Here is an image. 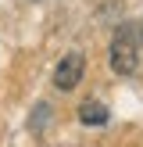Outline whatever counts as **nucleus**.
Instances as JSON below:
<instances>
[{
  "mask_svg": "<svg viewBox=\"0 0 143 147\" xmlns=\"http://www.w3.org/2000/svg\"><path fill=\"white\" fill-rule=\"evenodd\" d=\"M140 32H136V25H122L118 32H114L111 40V68L118 72V76H132L136 65H140Z\"/></svg>",
  "mask_w": 143,
  "mask_h": 147,
  "instance_id": "f257e3e1",
  "label": "nucleus"
},
{
  "mask_svg": "<svg viewBox=\"0 0 143 147\" xmlns=\"http://www.w3.org/2000/svg\"><path fill=\"white\" fill-rule=\"evenodd\" d=\"M82 54H64L61 61H57V68H54V86L57 90H75L79 86V79H82Z\"/></svg>",
  "mask_w": 143,
  "mask_h": 147,
  "instance_id": "f03ea898",
  "label": "nucleus"
},
{
  "mask_svg": "<svg viewBox=\"0 0 143 147\" xmlns=\"http://www.w3.org/2000/svg\"><path fill=\"white\" fill-rule=\"evenodd\" d=\"M107 119H111V111H107V104H100V100H82V104H79V122H82V126L100 129V126H107Z\"/></svg>",
  "mask_w": 143,
  "mask_h": 147,
  "instance_id": "7ed1b4c3",
  "label": "nucleus"
},
{
  "mask_svg": "<svg viewBox=\"0 0 143 147\" xmlns=\"http://www.w3.org/2000/svg\"><path fill=\"white\" fill-rule=\"evenodd\" d=\"M136 32H140V43H143V22H140V25H136Z\"/></svg>",
  "mask_w": 143,
  "mask_h": 147,
  "instance_id": "20e7f679",
  "label": "nucleus"
}]
</instances>
